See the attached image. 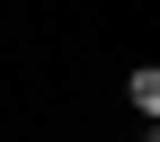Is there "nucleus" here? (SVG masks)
Wrapping results in <instances>:
<instances>
[{
	"label": "nucleus",
	"mask_w": 160,
	"mask_h": 142,
	"mask_svg": "<svg viewBox=\"0 0 160 142\" xmlns=\"http://www.w3.org/2000/svg\"><path fill=\"white\" fill-rule=\"evenodd\" d=\"M125 98H133V115H142V125H151V115H160V71L142 62V71H133V80H125Z\"/></svg>",
	"instance_id": "1"
}]
</instances>
